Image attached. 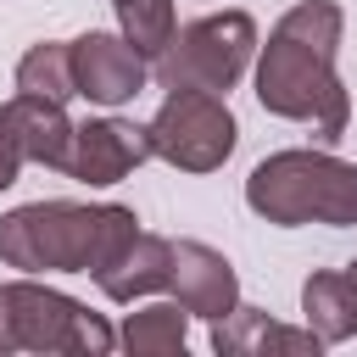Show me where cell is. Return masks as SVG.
Here are the masks:
<instances>
[{
    "label": "cell",
    "instance_id": "obj_19",
    "mask_svg": "<svg viewBox=\"0 0 357 357\" xmlns=\"http://www.w3.org/2000/svg\"><path fill=\"white\" fill-rule=\"evenodd\" d=\"M346 279H351V284H357V257H351V262H346Z\"/></svg>",
    "mask_w": 357,
    "mask_h": 357
},
{
    "label": "cell",
    "instance_id": "obj_2",
    "mask_svg": "<svg viewBox=\"0 0 357 357\" xmlns=\"http://www.w3.org/2000/svg\"><path fill=\"white\" fill-rule=\"evenodd\" d=\"M139 234L123 201H28L0 218V262L17 273H100Z\"/></svg>",
    "mask_w": 357,
    "mask_h": 357
},
{
    "label": "cell",
    "instance_id": "obj_8",
    "mask_svg": "<svg viewBox=\"0 0 357 357\" xmlns=\"http://www.w3.org/2000/svg\"><path fill=\"white\" fill-rule=\"evenodd\" d=\"M139 162H151V134L145 123L128 117H89L73 128V156H67V178L106 190L117 178H128Z\"/></svg>",
    "mask_w": 357,
    "mask_h": 357
},
{
    "label": "cell",
    "instance_id": "obj_1",
    "mask_svg": "<svg viewBox=\"0 0 357 357\" xmlns=\"http://www.w3.org/2000/svg\"><path fill=\"white\" fill-rule=\"evenodd\" d=\"M340 33L346 11L335 0H296L257 45V100L284 123H307L324 145H335L351 123V95L340 84Z\"/></svg>",
    "mask_w": 357,
    "mask_h": 357
},
{
    "label": "cell",
    "instance_id": "obj_6",
    "mask_svg": "<svg viewBox=\"0 0 357 357\" xmlns=\"http://www.w3.org/2000/svg\"><path fill=\"white\" fill-rule=\"evenodd\" d=\"M145 134H151V156H162L178 173H218L240 145V123L229 100L212 89H167Z\"/></svg>",
    "mask_w": 357,
    "mask_h": 357
},
{
    "label": "cell",
    "instance_id": "obj_10",
    "mask_svg": "<svg viewBox=\"0 0 357 357\" xmlns=\"http://www.w3.org/2000/svg\"><path fill=\"white\" fill-rule=\"evenodd\" d=\"M167 273H173V240L139 229V234L95 273V284H100L106 301L134 307V301H145V296H162V290H167Z\"/></svg>",
    "mask_w": 357,
    "mask_h": 357
},
{
    "label": "cell",
    "instance_id": "obj_13",
    "mask_svg": "<svg viewBox=\"0 0 357 357\" xmlns=\"http://www.w3.org/2000/svg\"><path fill=\"white\" fill-rule=\"evenodd\" d=\"M301 318L324 346L357 335V284L346 279V268H318L301 279Z\"/></svg>",
    "mask_w": 357,
    "mask_h": 357
},
{
    "label": "cell",
    "instance_id": "obj_12",
    "mask_svg": "<svg viewBox=\"0 0 357 357\" xmlns=\"http://www.w3.org/2000/svg\"><path fill=\"white\" fill-rule=\"evenodd\" d=\"M6 112H11V123H17V139H22V156L33 162V167H56V173H67V156H73V117H67V106L61 100H45V95H11L6 100Z\"/></svg>",
    "mask_w": 357,
    "mask_h": 357
},
{
    "label": "cell",
    "instance_id": "obj_15",
    "mask_svg": "<svg viewBox=\"0 0 357 357\" xmlns=\"http://www.w3.org/2000/svg\"><path fill=\"white\" fill-rule=\"evenodd\" d=\"M17 89L67 106V100L78 95V89H73V45H67V39H39V45H28L22 61H17Z\"/></svg>",
    "mask_w": 357,
    "mask_h": 357
},
{
    "label": "cell",
    "instance_id": "obj_14",
    "mask_svg": "<svg viewBox=\"0 0 357 357\" xmlns=\"http://www.w3.org/2000/svg\"><path fill=\"white\" fill-rule=\"evenodd\" d=\"M184 340H190V312L178 301H145L117 329V346L128 357H184Z\"/></svg>",
    "mask_w": 357,
    "mask_h": 357
},
{
    "label": "cell",
    "instance_id": "obj_18",
    "mask_svg": "<svg viewBox=\"0 0 357 357\" xmlns=\"http://www.w3.org/2000/svg\"><path fill=\"white\" fill-rule=\"evenodd\" d=\"M17 340H11V307H6V284H0V357H11Z\"/></svg>",
    "mask_w": 357,
    "mask_h": 357
},
{
    "label": "cell",
    "instance_id": "obj_17",
    "mask_svg": "<svg viewBox=\"0 0 357 357\" xmlns=\"http://www.w3.org/2000/svg\"><path fill=\"white\" fill-rule=\"evenodd\" d=\"M22 167H28V156H22L17 123H11V112H6V100H0V190H11Z\"/></svg>",
    "mask_w": 357,
    "mask_h": 357
},
{
    "label": "cell",
    "instance_id": "obj_9",
    "mask_svg": "<svg viewBox=\"0 0 357 357\" xmlns=\"http://www.w3.org/2000/svg\"><path fill=\"white\" fill-rule=\"evenodd\" d=\"M167 290H173V301H178L190 318L218 324V318L234 312V301H240V273H234V262H229L218 245H206V240H173Z\"/></svg>",
    "mask_w": 357,
    "mask_h": 357
},
{
    "label": "cell",
    "instance_id": "obj_5",
    "mask_svg": "<svg viewBox=\"0 0 357 357\" xmlns=\"http://www.w3.org/2000/svg\"><path fill=\"white\" fill-rule=\"evenodd\" d=\"M6 307H11V340L17 351H50V357H106L117 346V329L89 312L78 296L50 290L39 273L6 279Z\"/></svg>",
    "mask_w": 357,
    "mask_h": 357
},
{
    "label": "cell",
    "instance_id": "obj_16",
    "mask_svg": "<svg viewBox=\"0 0 357 357\" xmlns=\"http://www.w3.org/2000/svg\"><path fill=\"white\" fill-rule=\"evenodd\" d=\"M112 6H117V33L145 61H156L167 50V39L178 33V6L173 0H112Z\"/></svg>",
    "mask_w": 357,
    "mask_h": 357
},
{
    "label": "cell",
    "instance_id": "obj_11",
    "mask_svg": "<svg viewBox=\"0 0 357 357\" xmlns=\"http://www.w3.org/2000/svg\"><path fill=\"white\" fill-rule=\"evenodd\" d=\"M212 351H218V357H262V351L318 357V351H324V340H318L307 324H301V329H290V324L268 318L262 307L234 301V312H223V318L212 324Z\"/></svg>",
    "mask_w": 357,
    "mask_h": 357
},
{
    "label": "cell",
    "instance_id": "obj_7",
    "mask_svg": "<svg viewBox=\"0 0 357 357\" xmlns=\"http://www.w3.org/2000/svg\"><path fill=\"white\" fill-rule=\"evenodd\" d=\"M73 45V89L95 106H123L145 89V56L123 39V33H106V28H89Z\"/></svg>",
    "mask_w": 357,
    "mask_h": 357
},
{
    "label": "cell",
    "instance_id": "obj_4",
    "mask_svg": "<svg viewBox=\"0 0 357 357\" xmlns=\"http://www.w3.org/2000/svg\"><path fill=\"white\" fill-rule=\"evenodd\" d=\"M257 45H262V33H257L251 11H206L167 39V50L156 56V84L229 95L245 78V67L257 61Z\"/></svg>",
    "mask_w": 357,
    "mask_h": 357
},
{
    "label": "cell",
    "instance_id": "obj_3",
    "mask_svg": "<svg viewBox=\"0 0 357 357\" xmlns=\"http://www.w3.org/2000/svg\"><path fill=\"white\" fill-rule=\"evenodd\" d=\"M245 206L273 229H351L357 223V162L335 151H273L245 173Z\"/></svg>",
    "mask_w": 357,
    "mask_h": 357
}]
</instances>
